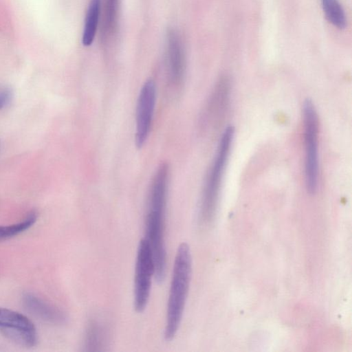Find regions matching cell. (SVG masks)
<instances>
[{
    "instance_id": "obj_1",
    "label": "cell",
    "mask_w": 352,
    "mask_h": 352,
    "mask_svg": "<svg viewBox=\"0 0 352 352\" xmlns=\"http://www.w3.org/2000/svg\"><path fill=\"white\" fill-rule=\"evenodd\" d=\"M168 183V167L162 164L151 182L145 218L146 236L155 263V279L162 283L166 272L165 245V214Z\"/></svg>"
},
{
    "instance_id": "obj_2",
    "label": "cell",
    "mask_w": 352,
    "mask_h": 352,
    "mask_svg": "<svg viewBox=\"0 0 352 352\" xmlns=\"http://www.w3.org/2000/svg\"><path fill=\"white\" fill-rule=\"evenodd\" d=\"M192 274V256L189 245L181 243L177 250L166 307L164 338L172 340L179 327L188 294Z\"/></svg>"
},
{
    "instance_id": "obj_3",
    "label": "cell",
    "mask_w": 352,
    "mask_h": 352,
    "mask_svg": "<svg viewBox=\"0 0 352 352\" xmlns=\"http://www.w3.org/2000/svg\"><path fill=\"white\" fill-rule=\"evenodd\" d=\"M234 128H226L220 139L215 156L208 173L201 198L199 220L206 226L215 214L221 179L234 138Z\"/></svg>"
},
{
    "instance_id": "obj_4",
    "label": "cell",
    "mask_w": 352,
    "mask_h": 352,
    "mask_svg": "<svg viewBox=\"0 0 352 352\" xmlns=\"http://www.w3.org/2000/svg\"><path fill=\"white\" fill-rule=\"evenodd\" d=\"M305 142V179L307 192H316L318 180V120L311 100L307 99L303 104Z\"/></svg>"
},
{
    "instance_id": "obj_5",
    "label": "cell",
    "mask_w": 352,
    "mask_h": 352,
    "mask_svg": "<svg viewBox=\"0 0 352 352\" xmlns=\"http://www.w3.org/2000/svg\"><path fill=\"white\" fill-rule=\"evenodd\" d=\"M153 276L155 277L153 256L151 245L144 237L138 245L134 274L133 307L138 313L147 306Z\"/></svg>"
},
{
    "instance_id": "obj_6",
    "label": "cell",
    "mask_w": 352,
    "mask_h": 352,
    "mask_svg": "<svg viewBox=\"0 0 352 352\" xmlns=\"http://www.w3.org/2000/svg\"><path fill=\"white\" fill-rule=\"evenodd\" d=\"M0 333L14 343L25 346H34L38 341L33 322L25 315L0 307Z\"/></svg>"
},
{
    "instance_id": "obj_7",
    "label": "cell",
    "mask_w": 352,
    "mask_h": 352,
    "mask_svg": "<svg viewBox=\"0 0 352 352\" xmlns=\"http://www.w3.org/2000/svg\"><path fill=\"white\" fill-rule=\"evenodd\" d=\"M155 101V84L150 79L142 85L137 100L135 142L138 148L143 146L149 135Z\"/></svg>"
},
{
    "instance_id": "obj_8",
    "label": "cell",
    "mask_w": 352,
    "mask_h": 352,
    "mask_svg": "<svg viewBox=\"0 0 352 352\" xmlns=\"http://www.w3.org/2000/svg\"><path fill=\"white\" fill-rule=\"evenodd\" d=\"M166 55L169 82L176 88L184 81L186 58L181 38L174 29H168L166 33Z\"/></svg>"
},
{
    "instance_id": "obj_9",
    "label": "cell",
    "mask_w": 352,
    "mask_h": 352,
    "mask_svg": "<svg viewBox=\"0 0 352 352\" xmlns=\"http://www.w3.org/2000/svg\"><path fill=\"white\" fill-rule=\"evenodd\" d=\"M23 304L28 311L48 322L61 324L66 320L63 312L34 294H25L23 296Z\"/></svg>"
},
{
    "instance_id": "obj_10",
    "label": "cell",
    "mask_w": 352,
    "mask_h": 352,
    "mask_svg": "<svg viewBox=\"0 0 352 352\" xmlns=\"http://www.w3.org/2000/svg\"><path fill=\"white\" fill-rule=\"evenodd\" d=\"M230 80L227 77L221 78L216 85L206 111V118L217 120L223 113L229 100Z\"/></svg>"
},
{
    "instance_id": "obj_11",
    "label": "cell",
    "mask_w": 352,
    "mask_h": 352,
    "mask_svg": "<svg viewBox=\"0 0 352 352\" xmlns=\"http://www.w3.org/2000/svg\"><path fill=\"white\" fill-rule=\"evenodd\" d=\"M109 333L104 325L95 320H91L87 327L83 346L85 351H102L108 344Z\"/></svg>"
},
{
    "instance_id": "obj_12",
    "label": "cell",
    "mask_w": 352,
    "mask_h": 352,
    "mask_svg": "<svg viewBox=\"0 0 352 352\" xmlns=\"http://www.w3.org/2000/svg\"><path fill=\"white\" fill-rule=\"evenodd\" d=\"M101 12V0H90L82 32V43L85 46L92 44L98 29Z\"/></svg>"
},
{
    "instance_id": "obj_13",
    "label": "cell",
    "mask_w": 352,
    "mask_h": 352,
    "mask_svg": "<svg viewBox=\"0 0 352 352\" xmlns=\"http://www.w3.org/2000/svg\"><path fill=\"white\" fill-rule=\"evenodd\" d=\"M120 0H105L101 24V35L107 40L113 35L117 30Z\"/></svg>"
},
{
    "instance_id": "obj_14",
    "label": "cell",
    "mask_w": 352,
    "mask_h": 352,
    "mask_svg": "<svg viewBox=\"0 0 352 352\" xmlns=\"http://www.w3.org/2000/svg\"><path fill=\"white\" fill-rule=\"evenodd\" d=\"M324 15L329 23L339 29L346 27L344 10L339 0H321Z\"/></svg>"
},
{
    "instance_id": "obj_15",
    "label": "cell",
    "mask_w": 352,
    "mask_h": 352,
    "mask_svg": "<svg viewBox=\"0 0 352 352\" xmlns=\"http://www.w3.org/2000/svg\"><path fill=\"white\" fill-rule=\"evenodd\" d=\"M37 219L36 213L32 212L19 223L8 226H0V241L16 236L32 227Z\"/></svg>"
},
{
    "instance_id": "obj_16",
    "label": "cell",
    "mask_w": 352,
    "mask_h": 352,
    "mask_svg": "<svg viewBox=\"0 0 352 352\" xmlns=\"http://www.w3.org/2000/svg\"><path fill=\"white\" fill-rule=\"evenodd\" d=\"M12 93L9 88L0 86V109L5 107L10 101Z\"/></svg>"
}]
</instances>
